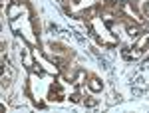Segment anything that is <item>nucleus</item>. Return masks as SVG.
Returning a JSON list of instances; mask_svg holds the SVG:
<instances>
[{"instance_id": "obj_1", "label": "nucleus", "mask_w": 149, "mask_h": 113, "mask_svg": "<svg viewBox=\"0 0 149 113\" xmlns=\"http://www.w3.org/2000/svg\"><path fill=\"white\" fill-rule=\"evenodd\" d=\"M90 87H92L93 91H100L102 89V83H100L97 79H92V81H90Z\"/></svg>"}, {"instance_id": "obj_2", "label": "nucleus", "mask_w": 149, "mask_h": 113, "mask_svg": "<svg viewBox=\"0 0 149 113\" xmlns=\"http://www.w3.org/2000/svg\"><path fill=\"white\" fill-rule=\"evenodd\" d=\"M147 40H149V34H145V36H143V38H141V40H139V44H137V48H139V50H141L143 46L147 44Z\"/></svg>"}, {"instance_id": "obj_3", "label": "nucleus", "mask_w": 149, "mask_h": 113, "mask_svg": "<svg viewBox=\"0 0 149 113\" xmlns=\"http://www.w3.org/2000/svg\"><path fill=\"white\" fill-rule=\"evenodd\" d=\"M127 32H129L131 38H135V36H137V28H127Z\"/></svg>"}]
</instances>
